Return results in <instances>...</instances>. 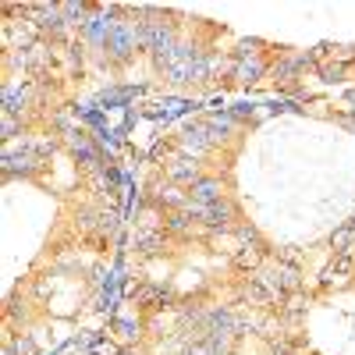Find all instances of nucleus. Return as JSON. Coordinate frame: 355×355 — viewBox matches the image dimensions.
I'll list each match as a JSON object with an SVG mask.
<instances>
[{"instance_id": "f03ea898", "label": "nucleus", "mask_w": 355, "mask_h": 355, "mask_svg": "<svg viewBox=\"0 0 355 355\" xmlns=\"http://www.w3.org/2000/svg\"><path fill=\"white\" fill-rule=\"evenodd\" d=\"M210 146H214V135H210V128H206V125H189L182 132V153L189 160H199L202 153H210Z\"/></svg>"}, {"instance_id": "39448f33", "label": "nucleus", "mask_w": 355, "mask_h": 355, "mask_svg": "<svg viewBox=\"0 0 355 355\" xmlns=\"http://www.w3.org/2000/svg\"><path fill=\"white\" fill-rule=\"evenodd\" d=\"M167 178H171V182H174L178 189H182V185H189V189H192V185L199 182V178H202V174H199V167H196V160H189V157H182V160H174V164L167 167Z\"/></svg>"}, {"instance_id": "6e6552de", "label": "nucleus", "mask_w": 355, "mask_h": 355, "mask_svg": "<svg viewBox=\"0 0 355 355\" xmlns=\"http://www.w3.org/2000/svg\"><path fill=\"white\" fill-rule=\"evenodd\" d=\"M345 71H348V68H345V64H338V61H331V64H323V68H320V75L327 78V82H341V75H345Z\"/></svg>"}, {"instance_id": "20e7f679", "label": "nucleus", "mask_w": 355, "mask_h": 355, "mask_svg": "<svg viewBox=\"0 0 355 355\" xmlns=\"http://www.w3.org/2000/svg\"><path fill=\"white\" fill-rule=\"evenodd\" d=\"M234 82H242V85H252V82H259L263 75H266V61L259 53H252V57H242V61H234Z\"/></svg>"}, {"instance_id": "f257e3e1", "label": "nucleus", "mask_w": 355, "mask_h": 355, "mask_svg": "<svg viewBox=\"0 0 355 355\" xmlns=\"http://www.w3.org/2000/svg\"><path fill=\"white\" fill-rule=\"evenodd\" d=\"M107 53L114 61H128V57L142 46V25H128V21H114L110 36H107Z\"/></svg>"}, {"instance_id": "0eeeda50", "label": "nucleus", "mask_w": 355, "mask_h": 355, "mask_svg": "<svg viewBox=\"0 0 355 355\" xmlns=\"http://www.w3.org/2000/svg\"><path fill=\"white\" fill-rule=\"evenodd\" d=\"M114 331L121 334L125 341H139V334H142V327H139V323H132V320H117Z\"/></svg>"}, {"instance_id": "7ed1b4c3", "label": "nucleus", "mask_w": 355, "mask_h": 355, "mask_svg": "<svg viewBox=\"0 0 355 355\" xmlns=\"http://www.w3.org/2000/svg\"><path fill=\"white\" fill-rule=\"evenodd\" d=\"M189 199L199 202V206H210V202H220V199H227V196H224L220 178H199V182L192 185V192H189Z\"/></svg>"}, {"instance_id": "1a4fd4ad", "label": "nucleus", "mask_w": 355, "mask_h": 355, "mask_svg": "<svg viewBox=\"0 0 355 355\" xmlns=\"http://www.w3.org/2000/svg\"><path fill=\"white\" fill-rule=\"evenodd\" d=\"M15 128H18V121H15V114H4V135H8V139L15 135Z\"/></svg>"}, {"instance_id": "423d86ee", "label": "nucleus", "mask_w": 355, "mask_h": 355, "mask_svg": "<svg viewBox=\"0 0 355 355\" xmlns=\"http://www.w3.org/2000/svg\"><path fill=\"white\" fill-rule=\"evenodd\" d=\"M263 256H266L263 245H242L239 252H234V266H239V270L259 274V270H263Z\"/></svg>"}]
</instances>
